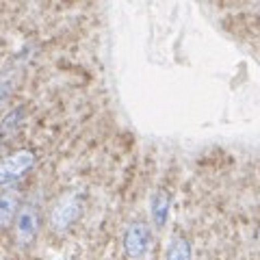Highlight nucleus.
Returning <instances> with one entry per match:
<instances>
[{"label":"nucleus","mask_w":260,"mask_h":260,"mask_svg":"<svg viewBox=\"0 0 260 260\" xmlns=\"http://www.w3.org/2000/svg\"><path fill=\"white\" fill-rule=\"evenodd\" d=\"M80 210H83V204H80V198L76 193H68L56 202L50 215V223L52 230H68V228L80 217Z\"/></svg>","instance_id":"f03ea898"},{"label":"nucleus","mask_w":260,"mask_h":260,"mask_svg":"<svg viewBox=\"0 0 260 260\" xmlns=\"http://www.w3.org/2000/svg\"><path fill=\"white\" fill-rule=\"evenodd\" d=\"M22 117H24V111L22 109H15L3 121H0V141H9L11 137L18 133V128L22 124Z\"/></svg>","instance_id":"0eeeda50"},{"label":"nucleus","mask_w":260,"mask_h":260,"mask_svg":"<svg viewBox=\"0 0 260 260\" xmlns=\"http://www.w3.org/2000/svg\"><path fill=\"white\" fill-rule=\"evenodd\" d=\"M15 215H18V198L13 193L0 195V228L11 225Z\"/></svg>","instance_id":"423d86ee"},{"label":"nucleus","mask_w":260,"mask_h":260,"mask_svg":"<svg viewBox=\"0 0 260 260\" xmlns=\"http://www.w3.org/2000/svg\"><path fill=\"white\" fill-rule=\"evenodd\" d=\"M165 260H191V245L189 241L182 237H174L172 245L167 249V258Z\"/></svg>","instance_id":"6e6552de"},{"label":"nucleus","mask_w":260,"mask_h":260,"mask_svg":"<svg viewBox=\"0 0 260 260\" xmlns=\"http://www.w3.org/2000/svg\"><path fill=\"white\" fill-rule=\"evenodd\" d=\"M258 239H260V230H258Z\"/></svg>","instance_id":"1a4fd4ad"},{"label":"nucleus","mask_w":260,"mask_h":260,"mask_svg":"<svg viewBox=\"0 0 260 260\" xmlns=\"http://www.w3.org/2000/svg\"><path fill=\"white\" fill-rule=\"evenodd\" d=\"M150 249V228L143 221H135L128 225L124 234V251L130 260H141L145 258Z\"/></svg>","instance_id":"20e7f679"},{"label":"nucleus","mask_w":260,"mask_h":260,"mask_svg":"<svg viewBox=\"0 0 260 260\" xmlns=\"http://www.w3.org/2000/svg\"><path fill=\"white\" fill-rule=\"evenodd\" d=\"M35 165V154L30 150L13 152L9 156L0 158V184H11L22 178L28 169Z\"/></svg>","instance_id":"f257e3e1"},{"label":"nucleus","mask_w":260,"mask_h":260,"mask_svg":"<svg viewBox=\"0 0 260 260\" xmlns=\"http://www.w3.org/2000/svg\"><path fill=\"white\" fill-rule=\"evenodd\" d=\"M39 230V208L32 200L24 202V204L18 208V215H15V237H18L20 243H30L37 237Z\"/></svg>","instance_id":"7ed1b4c3"},{"label":"nucleus","mask_w":260,"mask_h":260,"mask_svg":"<svg viewBox=\"0 0 260 260\" xmlns=\"http://www.w3.org/2000/svg\"><path fill=\"white\" fill-rule=\"evenodd\" d=\"M169 204H172V200H169V195L165 191H158L154 193V198L150 202V215H152V221L156 228H162L169 217Z\"/></svg>","instance_id":"39448f33"}]
</instances>
